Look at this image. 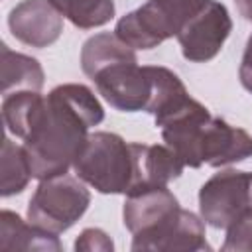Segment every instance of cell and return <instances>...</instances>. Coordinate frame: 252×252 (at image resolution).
I'll use <instances>...</instances> for the list:
<instances>
[{
    "label": "cell",
    "mask_w": 252,
    "mask_h": 252,
    "mask_svg": "<svg viewBox=\"0 0 252 252\" xmlns=\"http://www.w3.org/2000/svg\"><path fill=\"white\" fill-rule=\"evenodd\" d=\"M104 120L96 94L81 83H63L51 89L24 138V150L33 179L67 173L81 154L89 128Z\"/></svg>",
    "instance_id": "obj_1"
},
{
    "label": "cell",
    "mask_w": 252,
    "mask_h": 252,
    "mask_svg": "<svg viewBox=\"0 0 252 252\" xmlns=\"http://www.w3.org/2000/svg\"><path fill=\"white\" fill-rule=\"evenodd\" d=\"M163 142L181 158L185 167L230 165L252 156V136L195 100L187 110L161 126Z\"/></svg>",
    "instance_id": "obj_2"
},
{
    "label": "cell",
    "mask_w": 252,
    "mask_h": 252,
    "mask_svg": "<svg viewBox=\"0 0 252 252\" xmlns=\"http://www.w3.org/2000/svg\"><path fill=\"white\" fill-rule=\"evenodd\" d=\"M73 169L79 179L102 195H126L134 175L130 142L114 132H93Z\"/></svg>",
    "instance_id": "obj_3"
},
{
    "label": "cell",
    "mask_w": 252,
    "mask_h": 252,
    "mask_svg": "<svg viewBox=\"0 0 252 252\" xmlns=\"http://www.w3.org/2000/svg\"><path fill=\"white\" fill-rule=\"evenodd\" d=\"M209 0H148L116 22L114 33L132 49H154L185 28Z\"/></svg>",
    "instance_id": "obj_4"
},
{
    "label": "cell",
    "mask_w": 252,
    "mask_h": 252,
    "mask_svg": "<svg viewBox=\"0 0 252 252\" xmlns=\"http://www.w3.org/2000/svg\"><path fill=\"white\" fill-rule=\"evenodd\" d=\"M91 193L87 183L73 175L41 179L28 203V220L41 230L61 234L69 230L89 209Z\"/></svg>",
    "instance_id": "obj_5"
},
{
    "label": "cell",
    "mask_w": 252,
    "mask_h": 252,
    "mask_svg": "<svg viewBox=\"0 0 252 252\" xmlns=\"http://www.w3.org/2000/svg\"><path fill=\"white\" fill-rule=\"evenodd\" d=\"M199 213L205 224L224 230L252 215V171L222 169L209 177L199 189Z\"/></svg>",
    "instance_id": "obj_6"
},
{
    "label": "cell",
    "mask_w": 252,
    "mask_h": 252,
    "mask_svg": "<svg viewBox=\"0 0 252 252\" xmlns=\"http://www.w3.org/2000/svg\"><path fill=\"white\" fill-rule=\"evenodd\" d=\"M98 94L120 112L148 110L154 93V77L150 65L124 61L110 65L93 77Z\"/></svg>",
    "instance_id": "obj_7"
},
{
    "label": "cell",
    "mask_w": 252,
    "mask_h": 252,
    "mask_svg": "<svg viewBox=\"0 0 252 252\" xmlns=\"http://www.w3.org/2000/svg\"><path fill=\"white\" fill-rule=\"evenodd\" d=\"M230 32L232 20L226 6L217 0H209V4L177 33V41L187 61L207 63L219 55Z\"/></svg>",
    "instance_id": "obj_8"
},
{
    "label": "cell",
    "mask_w": 252,
    "mask_h": 252,
    "mask_svg": "<svg viewBox=\"0 0 252 252\" xmlns=\"http://www.w3.org/2000/svg\"><path fill=\"white\" fill-rule=\"evenodd\" d=\"M132 250H211L205 234V220L191 211L179 209L169 219L159 222L156 228L132 236Z\"/></svg>",
    "instance_id": "obj_9"
},
{
    "label": "cell",
    "mask_w": 252,
    "mask_h": 252,
    "mask_svg": "<svg viewBox=\"0 0 252 252\" xmlns=\"http://www.w3.org/2000/svg\"><path fill=\"white\" fill-rule=\"evenodd\" d=\"M12 35L30 47L43 49L63 33V16L49 0H22L8 14Z\"/></svg>",
    "instance_id": "obj_10"
},
{
    "label": "cell",
    "mask_w": 252,
    "mask_h": 252,
    "mask_svg": "<svg viewBox=\"0 0 252 252\" xmlns=\"http://www.w3.org/2000/svg\"><path fill=\"white\" fill-rule=\"evenodd\" d=\"M179 209H181L179 201L167 189V185L144 187L126 193V201L122 207V220L124 226L132 232V236H136L156 228L159 222L169 219Z\"/></svg>",
    "instance_id": "obj_11"
},
{
    "label": "cell",
    "mask_w": 252,
    "mask_h": 252,
    "mask_svg": "<svg viewBox=\"0 0 252 252\" xmlns=\"http://www.w3.org/2000/svg\"><path fill=\"white\" fill-rule=\"evenodd\" d=\"M130 148L134 159V175L128 193L144 187L167 185L169 181L177 179L185 169L181 158L167 144L130 142Z\"/></svg>",
    "instance_id": "obj_12"
},
{
    "label": "cell",
    "mask_w": 252,
    "mask_h": 252,
    "mask_svg": "<svg viewBox=\"0 0 252 252\" xmlns=\"http://www.w3.org/2000/svg\"><path fill=\"white\" fill-rule=\"evenodd\" d=\"M0 250L2 252H16V250L59 252L61 242L57 234L41 230L30 220L26 222L18 213L4 209L0 213Z\"/></svg>",
    "instance_id": "obj_13"
},
{
    "label": "cell",
    "mask_w": 252,
    "mask_h": 252,
    "mask_svg": "<svg viewBox=\"0 0 252 252\" xmlns=\"http://www.w3.org/2000/svg\"><path fill=\"white\" fill-rule=\"evenodd\" d=\"M0 67H2V94H12L20 91L41 93L45 83L43 67L35 57L12 51L6 43L0 45Z\"/></svg>",
    "instance_id": "obj_14"
},
{
    "label": "cell",
    "mask_w": 252,
    "mask_h": 252,
    "mask_svg": "<svg viewBox=\"0 0 252 252\" xmlns=\"http://www.w3.org/2000/svg\"><path fill=\"white\" fill-rule=\"evenodd\" d=\"M124 61H138V57L136 51L126 45L116 33H94L81 47V69L91 79L102 69Z\"/></svg>",
    "instance_id": "obj_15"
},
{
    "label": "cell",
    "mask_w": 252,
    "mask_h": 252,
    "mask_svg": "<svg viewBox=\"0 0 252 252\" xmlns=\"http://www.w3.org/2000/svg\"><path fill=\"white\" fill-rule=\"evenodd\" d=\"M75 28L94 30L114 18V0H49Z\"/></svg>",
    "instance_id": "obj_16"
},
{
    "label": "cell",
    "mask_w": 252,
    "mask_h": 252,
    "mask_svg": "<svg viewBox=\"0 0 252 252\" xmlns=\"http://www.w3.org/2000/svg\"><path fill=\"white\" fill-rule=\"evenodd\" d=\"M0 171H2V185H0L2 197H12V195L22 193L32 179V169H30L24 146H18L10 138H4L2 142V169Z\"/></svg>",
    "instance_id": "obj_17"
},
{
    "label": "cell",
    "mask_w": 252,
    "mask_h": 252,
    "mask_svg": "<svg viewBox=\"0 0 252 252\" xmlns=\"http://www.w3.org/2000/svg\"><path fill=\"white\" fill-rule=\"evenodd\" d=\"M220 248L224 252H252V215L238 219L226 228Z\"/></svg>",
    "instance_id": "obj_18"
},
{
    "label": "cell",
    "mask_w": 252,
    "mask_h": 252,
    "mask_svg": "<svg viewBox=\"0 0 252 252\" xmlns=\"http://www.w3.org/2000/svg\"><path fill=\"white\" fill-rule=\"evenodd\" d=\"M112 248L114 242L102 228H85L75 240L77 252H110Z\"/></svg>",
    "instance_id": "obj_19"
},
{
    "label": "cell",
    "mask_w": 252,
    "mask_h": 252,
    "mask_svg": "<svg viewBox=\"0 0 252 252\" xmlns=\"http://www.w3.org/2000/svg\"><path fill=\"white\" fill-rule=\"evenodd\" d=\"M238 79H240L242 87L248 93H252V33H250L246 47H244V53H242V61L238 67Z\"/></svg>",
    "instance_id": "obj_20"
},
{
    "label": "cell",
    "mask_w": 252,
    "mask_h": 252,
    "mask_svg": "<svg viewBox=\"0 0 252 252\" xmlns=\"http://www.w3.org/2000/svg\"><path fill=\"white\" fill-rule=\"evenodd\" d=\"M234 4H236V8H238L240 16H242L244 20L252 22V0H234Z\"/></svg>",
    "instance_id": "obj_21"
}]
</instances>
